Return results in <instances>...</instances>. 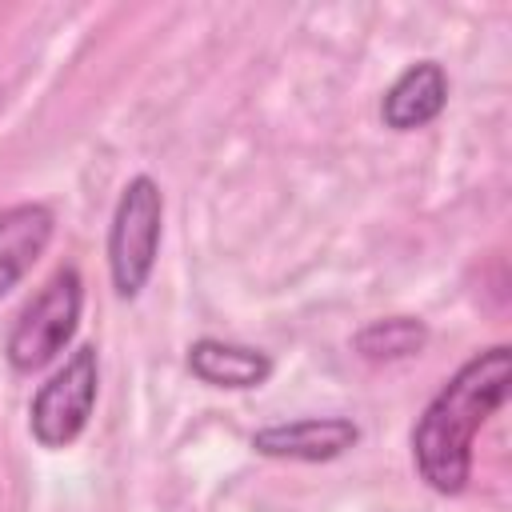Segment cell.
<instances>
[{"instance_id":"obj_7","label":"cell","mask_w":512,"mask_h":512,"mask_svg":"<svg viewBox=\"0 0 512 512\" xmlns=\"http://www.w3.org/2000/svg\"><path fill=\"white\" fill-rule=\"evenodd\" d=\"M52 240V212L44 204H16L0 212V296H8Z\"/></svg>"},{"instance_id":"obj_3","label":"cell","mask_w":512,"mask_h":512,"mask_svg":"<svg viewBox=\"0 0 512 512\" xmlns=\"http://www.w3.org/2000/svg\"><path fill=\"white\" fill-rule=\"evenodd\" d=\"M80 304H84V284H80V272L68 264L20 312V320H16L12 336H8V360H12V368L16 372L44 368L72 340V332L80 324Z\"/></svg>"},{"instance_id":"obj_9","label":"cell","mask_w":512,"mask_h":512,"mask_svg":"<svg viewBox=\"0 0 512 512\" xmlns=\"http://www.w3.org/2000/svg\"><path fill=\"white\" fill-rule=\"evenodd\" d=\"M428 340V328L412 316H392V320H376L356 336V352L364 360H404L416 356Z\"/></svg>"},{"instance_id":"obj_8","label":"cell","mask_w":512,"mask_h":512,"mask_svg":"<svg viewBox=\"0 0 512 512\" xmlns=\"http://www.w3.org/2000/svg\"><path fill=\"white\" fill-rule=\"evenodd\" d=\"M188 368L212 388H260L272 376V360L260 348L224 340H196L188 348Z\"/></svg>"},{"instance_id":"obj_1","label":"cell","mask_w":512,"mask_h":512,"mask_svg":"<svg viewBox=\"0 0 512 512\" xmlns=\"http://www.w3.org/2000/svg\"><path fill=\"white\" fill-rule=\"evenodd\" d=\"M512 352L504 344L472 356L424 408L412 428V456L428 488L460 492L472 472V440L488 416L508 400Z\"/></svg>"},{"instance_id":"obj_5","label":"cell","mask_w":512,"mask_h":512,"mask_svg":"<svg viewBox=\"0 0 512 512\" xmlns=\"http://www.w3.org/2000/svg\"><path fill=\"white\" fill-rule=\"evenodd\" d=\"M360 440V428L344 416H304L292 424H272L252 436V448L276 460H332Z\"/></svg>"},{"instance_id":"obj_4","label":"cell","mask_w":512,"mask_h":512,"mask_svg":"<svg viewBox=\"0 0 512 512\" xmlns=\"http://www.w3.org/2000/svg\"><path fill=\"white\" fill-rule=\"evenodd\" d=\"M96 384H100V372H96V348H76L64 368L36 392L32 400V436L44 444V448H68L88 416H92V404H96Z\"/></svg>"},{"instance_id":"obj_6","label":"cell","mask_w":512,"mask_h":512,"mask_svg":"<svg viewBox=\"0 0 512 512\" xmlns=\"http://www.w3.org/2000/svg\"><path fill=\"white\" fill-rule=\"evenodd\" d=\"M448 100V76L436 60H420L412 68L400 72V80L384 92V104H380V116L388 128L396 132H412V128H424L428 120L440 116Z\"/></svg>"},{"instance_id":"obj_2","label":"cell","mask_w":512,"mask_h":512,"mask_svg":"<svg viewBox=\"0 0 512 512\" xmlns=\"http://www.w3.org/2000/svg\"><path fill=\"white\" fill-rule=\"evenodd\" d=\"M160 220H164V196L156 180L148 176L128 180L108 232V268L120 296H136L148 284L160 248Z\"/></svg>"}]
</instances>
